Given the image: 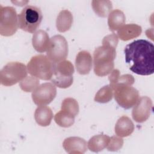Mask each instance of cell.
<instances>
[{
    "label": "cell",
    "instance_id": "cell-18",
    "mask_svg": "<svg viewBox=\"0 0 154 154\" xmlns=\"http://www.w3.org/2000/svg\"><path fill=\"white\" fill-rule=\"evenodd\" d=\"M73 19L72 13L67 10H61L56 20V27L60 32L68 31L72 26Z\"/></svg>",
    "mask_w": 154,
    "mask_h": 154
},
{
    "label": "cell",
    "instance_id": "cell-10",
    "mask_svg": "<svg viewBox=\"0 0 154 154\" xmlns=\"http://www.w3.org/2000/svg\"><path fill=\"white\" fill-rule=\"evenodd\" d=\"M57 95L55 85L51 82H45L38 85L31 94L34 103L38 105H46L49 104Z\"/></svg>",
    "mask_w": 154,
    "mask_h": 154
},
{
    "label": "cell",
    "instance_id": "cell-17",
    "mask_svg": "<svg viewBox=\"0 0 154 154\" xmlns=\"http://www.w3.org/2000/svg\"><path fill=\"white\" fill-rule=\"evenodd\" d=\"M53 118L52 109L46 105L38 106L35 110L34 119L36 123L41 126H49Z\"/></svg>",
    "mask_w": 154,
    "mask_h": 154
},
{
    "label": "cell",
    "instance_id": "cell-5",
    "mask_svg": "<svg viewBox=\"0 0 154 154\" xmlns=\"http://www.w3.org/2000/svg\"><path fill=\"white\" fill-rule=\"evenodd\" d=\"M27 67L20 62L7 63L0 72V82L4 86H11L27 76Z\"/></svg>",
    "mask_w": 154,
    "mask_h": 154
},
{
    "label": "cell",
    "instance_id": "cell-3",
    "mask_svg": "<svg viewBox=\"0 0 154 154\" xmlns=\"http://www.w3.org/2000/svg\"><path fill=\"white\" fill-rule=\"evenodd\" d=\"M55 63L47 56L37 55L32 57L27 64L28 72L33 76L42 80L51 79Z\"/></svg>",
    "mask_w": 154,
    "mask_h": 154
},
{
    "label": "cell",
    "instance_id": "cell-19",
    "mask_svg": "<svg viewBox=\"0 0 154 154\" xmlns=\"http://www.w3.org/2000/svg\"><path fill=\"white\" fill-rule=\"evenodd\" d=\"M109 85L112 88L119 84H126L132 85L135 82V79L132 75L125 74L120 75V71L118 69H114L109 73L108 76Z\"/></svg>",
    "mask_w": 154,
    "mask_h": 154
},
{
    "label": "cell",
    "instance_id": "cell-1",
    "mask_svg": "<svg viewBox=\"0 0 154 154\" xmlns=\"http://www.w3.org/2000/svg\"><path fill=\"white\" fill-rule=\"evenodd\" d=\"M124 53L126 63H132L129 67L132 72L143 76L153 73L154 46L151 42L143 39L135 40L126 45Z\"/></svg>",
    "mask_w": 154,
    "mask_h": 154
},
{
    "label": "cell",
    "instance_id": "cell-9",
    "mask_svg": "<svg viewBox=\"0 0 154 154\" xmlns=\"http://www.w3.org/2000/svg\"><path fill=\"white\" fill-rule=\"evenodd\" d=\"M68 43L64 37L58 34L50 38L46 55L53 63H57L65 60L68 55Z\"/></svg>",
    "mask_w": 154,
    "mask_h": 154
},
{
    "label": "cell",
    "instance_id": "cell-15",
    "mask_svg": "<svg viewBox=\"0 0 154 154\" xmlns=\"http://www.w3.org/2000/svg\"><path fill=\"white\" fill-rule=\"evenodd\" d=\"M142 32L141 26L135 23H129L123 25L117 31L119 38L123 41H128L140 35Z\"/></svg>",
    "mask_w": 154,
    "mask_h": 154
},
{
    "label": "cell",
    "instance_id": "cell-24",
    "mask_svg": "<svg viewBox=\"0 0 154 154\" xmlns=\"http://www.w3.org/2000/svg\"><path fill=\"white\" fill-rule=\"evenodd\" d=\"M61 110L76 117L79 110V104L76 99L72 97H67L61 103Z\"/></svg>",
    "mask_w": 154,
    "mask_h": 154
},
{
    "label": "cell",
    "instance_id": "cell-2",
    "mask_svg": "<svg viewBox=\"0 0 154 154\" xmlns=\"http://www.w3.org/2000/svg\"><path fill=\"white\" fill-rule=\"evenodd\" d=\"M116 47L106 43L95 49L93 53L94 72L98 76L109 74L114 67Z\"/></svg>",
    "mask_w": 154,
    "mask_h": 154
},
{
    "label": "cell",
    "instance_id": "cell-16",
    "mask_svg": "<svg viewBox=\"0 0 154 154\" xmlns=\"http://www.w3.org/2000/svg\"><path fill=\"white\" fill-rule=\"evenodd\" d=\"M50 42L48 34L42 29L35 32L32 38V45L34 49L40 53L47 51Z\"/></svg>",
    "mask_w": 154,
    "mask_h": 154
},
{
    "label": "cell",
    "instance_id": "cell-25",
    "mask_svg": "<svg viewBox=\"0 0 154 154\" xmlns=\"http://www.w3.org/2000/svg\"><path fill=\"white\" fill-rule=\"evenodd\" d=\"M113 96V90L109 85L101 88L96 94L94 100L96 102L105 103L111 100Z\"/></svg>",
    "mask_w": 154,
    "mask_h": 154
},
{
    "label": "cell",
    "instance_id": "cell-4",
    "mask_svg": "<svg viewBox=\"0 0 154 154\" xmlns=\"http://www.w3.org/2000/svg\"><path fill=\"white\" fill-rule=\"evenodd\" d=\"M42 18V13L38 7L27 5L18 14L19 27L24 31L34 33L39 27Z\"/></svg>",
    "mask_w": 154,
    "mask_h": 154
},
{
    "label": "cell",
    "instance_id": "cell-7",
    "mask_svg": "<svg viewBox=\"0 0 154 154\" xmlns=\"http://www.w3.org/2000/svg\"><path fill=\"white\" fill-rule=\"evenodd\" d=\"M117 103L124 109L134 106L140 98L138 91L131 85L119 84L112 87Z\"/></svg>",
    "mask_w": 154,
    "mask_h": 154
},
{
    "label": "cell",
    "instance_id": "cell-23",
    "mask_svg": "<svg viewBox=\"0 0 154 154\" xmlns=\"http://www.w3.org/2000/svg\"><path fill=\"white\" fill-rule=\"evenodd\" d=\"M75 117L60 110L55 114L54 120L58 126L63 128H69L74 124Z\"/></svg>",
    "mask_w": 154,
    "mask_h": 154
},
{
    "label": "cell",
    "instance_id": "cell-22",
    "mask_svg": "<svg viewBox=\"0 0 154 154\" xmlns=\"http://www.w3.org/2000/svg\"><path fill=\"white\" fill-rule=\"evenodd\" d=\"M91 6L94 13L101 17H106L112 8V2L109 0H93L91 1Z\"/></svg>",
    "mask_w": 154,
    "mask_h": 154
},
{
    "label": "cell",
    "instance_id": "cell-26",
    "mask_svg": "<svg viewBox=\"0 0 154 154\" xmlns=\"http://www.w3.org/2000/svg\"><path fill=\"white\" fill-rule=\"evenodd\" d=\"M38 78L33 76H27L19 83L20 88L25 92H32L39 85Z\"/></svg>",
    "mask_w": 154,
    "mask_h": 154
},
{
    "label": "cell",
    "instance_id": "cell-12",
    "mask_svg": "<svg viewBox=\"0 0 154 154\" xmlns=\"http://www.w3.org/2000/svg\"><path fill=\"white\" fill-rule=\"evenodd\" d=\"M63 147L68 153L82 154L87 150V143L81 137H70L64 140Z\"/></svg>",
    "mask_w": 154,
    "mask_h": 154
},
{
    "label": "cell",
    "instance_id": "cell-8",
    "mask_svg": "<svg viewBox=\"0 0 154 154\" xmlns=\"http://www.w3.org/2000/svg\"><path fill=\"white\" fill-rule=\"evenodd\" d=\"M19 27L18 15L13 7L0 5V34L9 37L16 33Z\"/></svg>",
    "mask_w": 154,
    "mask_h": 154
},
{
    "label": "cell",
    "instance_id": "cell-11",
    "mask_svg": "<svg viewBox=\"0 0 154 154\" xmlns=\"http://www.w3.org/2000/svg\"><path fill=\"white\" fill-rule=\"evenodd\" d=\"M153 103L147 96H142L138 100L132 111V117L137 123H143L149 117Z\"/></svg>",
    "mask_w": 154,
    "mask_h": 154
},
{
    "label": "cell",
    "instance_id": "cell-13",
    "mask_svg": "<svg viewBox=\"0 0 154 154\" xmlns=\"http://www.w3.org/2000/svg\"><path fill=\"white\" fill-rule=\"evenodd\" d=\"M92 65V57L88 51H82L78 52L75 59V67L79 74H88L91 69Z\"/></svg>",
    "mask_w": 154,
    "mask_h": 154
},
{
    "label": "cell",
    "instance_id": "cell-27",
    "mask_svg": "<svg viewBox=\"0 0 154 154\" xmlns=\"http://www.w3.org/2000/svg\"><path fill=\"white\" fill-rule=\"evenodd\" d=\"M123 145V139L120 137L112 136L110 138L109 143L106 147L108 150L111 152L117 151L120 149Z\"/></svg>",
    "mask_w": 154,
    "mask_h": 154
},
{
    "label": "cell",
    "instance_id": "cell-20",
    "mask_svg": "<svg viewBox=\"0 0 154 154\" xmlns=\"http://www.w3.org/2000/svg\"><path fill=\"white\" fill-rule=\"evenodd\" d=\"M110 137L106 135L99 134L93 136L87 143L88 149L93 152H99L107 147Z\"/></svg>",
    "mask_w": 154,
    "mask_h": 154
},
{
    "label": "cell",
    "instance_id": "cell-21",
    "mask_svg": "<svg viewBox=\"0 0 154 154\" xmlns=\"http://www.w3.org/2000/svg\"><path fill=\"white\" fill-rule=\"evenodd\" d=\"M126 17L124 13L119 9H116L108 14V25L110 31H114L120 29L124 25Z\"/></svg>",
    "mask_w": 154,
    "mask_h": 154
},
{
    "label": "cell",
    "instance_id": "cell-6",
    "mask_svg": "<svg viewBox=\"0 0 154 154\" xmlns=\"http://www.w3.org/2000/svg\"><path fill=\"white\" fill-rule=\"evenodd\" d=\"M74 71L73 65L70 61L63 60L55 63L51 82L59 88H68L73 84Z\"/></svg>",
    "mask_w": 154,
    "mask_h": 154
},
{
    "label": "cell",
    "instance_id": "cell-14",
    "mask_svg": "<svg viewBox=\"0 0 154 154\" xmlns=\"http://www.w3.org/2000/svg\"><path fill=\"white\" fill-rule=\"evenodd\" d=\"M114 131L116 134L120 137H126L131 135L134 131V125L129 117L123 116L117 121Z\"/></svg>",
    "mask_w": 154,
    "mask_h": 154
}]
</instances>
